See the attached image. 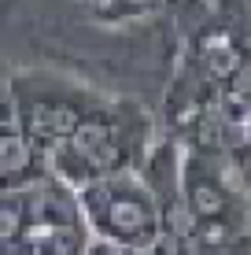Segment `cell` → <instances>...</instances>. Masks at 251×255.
Listing matches in <instances>:
<instances>
[{"label": "cell", "mask_w": 251, "mask_h": 255, "mask_svg": "<svg viewBox=\"0 0 251 255\" xmlns=\"http://www.w3.org/2000/svg\"><path fill=\"white\" fill-rule=\"evenodd\" d=\"M7 89H11L15 126L41 159H48L78 129V122L103 100L100 93L52 70H19L7 78Z\"/></svg>", "instance_id": "1"}, {"label": "cell", "mask_w": 251, "mask_h": 255, "mask_svg": "<svg viewBox=\"0 0 251 255\" xmlns=\"http://www.w3.org/2000/svg\"><path fill=\"white\" fill-rule=\"evenodd\" d=\"M78 207L92 241H107L126 252H148L159 237V211L141 166L107 174L78 192Z\"/></svg>", "instance_id": "2"}, {"label": "cell", "mask_w": 251, "mask_h": 255, "mask_svg": "<svg viewBox=\"0 0 251 255\" xmlns=\"http://www.w3.org/2000/svg\"><path fill=\"white\" fill-rule=\"evenodd\" d=\"M196 255H251V237L237 244H226V248H211V252H196Z\"/></svg>", "instance_id": "3"}, {"label": "cell", "mask_w": 251, "mask_h": 255, "mask_svg": "<svg viewBox=\"0 0 251 255\" xmlns=\"http://www.w3.org/2000/svg\"><path fill=\"white\" fill-rule=\"evenodd\" d=\"M11 122V89H7V78H0V126Z\"/></svg>", "instance_id": "4"}, {"label": "cell", "mask_w": 251, "mask_h": 255, "mask_svg": "<svg viewBox=\"0 0 251 255\" xmlns=\"http://www.w3.org/2000/svg\"><path fill=\"white\" fill-rule=\"evenodd\" d=\"M244 7H248V37L244 41H248V48H251V0H244Z\"/></svg>", "instance_id": "5"}, {"label": "cell", "mask_w": 251, "mask_h": 255, "mask_svg": "<svg viewBox=\"0 0 251 255\" xmlns=\"http://www.w3.org/2000/svg\"><path fill=\"white\" fill-rule=\"evenodd\" d=\"M126 255H148V252H126Z\"/></svg>", "instance_id": "6"}]
</instances>
